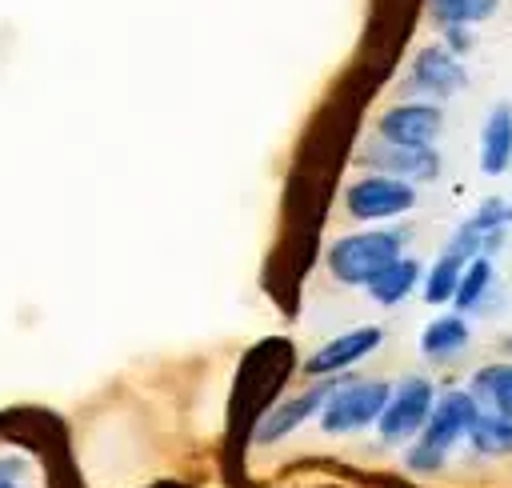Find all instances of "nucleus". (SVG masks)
Wrapping results in <instances>:
<instances>
[{"instance_id":"obj_1","label":"nucleus","mask_w":512,"mask_h":488,"mask_svg":"<svg viewBox=\"0 0 512 488\" xmlns=\"http://www.w3.org/2000/svg\"><path fill=\"white\" fill-rule=\"evenodd\" d=\"M476 416H480V404H476L472 392H444L432 404V416H428L424 432L408 448V468L412 472H436L448 460V452L468 436Z\"/></svg>"},{"instance_id":"obj_2","label":"nucleus","mask_w":512,"mask_h":488,"mask_svg":"<svg viewBox=\"0 0 512 488\" xmlns=\"http://www.w3.org/2000/svg\"><path fill=\"white\" fill-rule=\"evenodd\" d=\"M404 232L392 228H372V232H348L328 248V272L340 284H368L376 280L392 260H400Z\"/></svg>"},{"instance_id":"obj_3","label":"nucleus","mask_w":512,"mask_h":488,"mask_svg":"<svg viewBox=\"0 0 512 488\" xmlns=\"http://www.w3.org/2000/svg\"><path fill=\"white\" fill-rule=\"evenodd\" d=\"M392 388L384 380H352V384H336L328 404L320 408V428L340 436V432H360L368 424L380 420L384 404H388Z\"/></svg>"},{"instance_id":"obj_4","label":"nucleus","mask_w":512,"mask_h":488,"mask_svg":"<svg viewBox=\"0 0 512 488\" xmlns=\"http://www.w3.org/2000/svg\"><path fill=\"white\" fill-rule=\"evenodd\" d=\"M432 404H436V392L424 376H408L400 380V388H392L376 428H380V440L384 444H400V440H412L424 432L428 416H432Z\"/></svg>"},{"instance_id":"obj_5","label":"nucleus","mask_w":512,"mask_h":488,"mask_svg":"<svg viewBox=\"0 0 512 488\" xmlns=\"http://www.w3.org/2000/svg\"><path fill=\"white\" fill-rule=\"evenodd\" d=\"M344 204H348L352 220H392L416 204V188L408 180L372 172L344 192Z\"/></svg>"},{"instance_id":"obj_6","label":"nucleus","mask_w":512,"mask_h":488,"mask_svg":"<svg viewBox=\"0 0 512 488\" xmlns=\"http://www.w3.org/2000/svg\"><path fill=\"white\" fill-rule=\"evenodd\" d=\"M440 128H444V116H440L436 104H396L376 124L380 140L400 144V148H432Z\"/></svg>"},{"instance_id":"obj_7","label":"nucleus","mask_w":512,"mask_h":488,"mask_svg":"<svg viewBox=\"0 0 512 488\" xmlns=\"http://www.w3.org/2000/svg\"><path fill=\"white\" fill-rule=\"evenodd\" d=\"M408 84H412L416 92H428V96H440V100H444V96L464 92L468 72H464V64H460L456 52H448V48H440V44H428V48H420L416 60L408 64Z\"/></svg>"},{"instance_id":"obj_8","label":"nucleus","mask_w":512,"mask_h":488,"mask_svg":"<svg viewBox=\"0 0 512 488\" xmlns=\"http://www.w3.org/2000/svg\"><path fill=\"white\" fill-rule=\"evenodd\" d=\"M332 388H336V380H320V384H312L308 392H300V396L280 400L276 408H268V412L260 416L256 432H252V436H256V444H276V440H284L288 432H296L312 412H320V408L328 404Z\"/></svg>"},{"instance_id":"obj_9","label":"nucleus","mask_w":512,"mask_h":488,"mask_svg":"<svg viewBox=\"0 0 512 488\" xmlns=\"http://www.w3.org/2000/svg\"><path fill=\"white\" fill-rule=\"evenodd\" d=\"M380 340H384V332L372 328V324L352 328V332H344V336L320 344V348L304 360V372H308V376H332V372H344V368H352L356 360H364L372 348H380Z\"/></svg>"},{"instance_id":"obj_10","label":"nucleus","mask_w":512,"mask_h":488,"mask_svg":"<svg viewBox=\"0 0 512 488\" xmlns=\"http://www.w3.org/2000/svg\"><path fill=\"white\" fill-rule=\"evenodd\" d=\"M368 168H376L380 176H396V180H432L440 172V156L436 148H400V144H368L360 156Z\"/></svg>"},{"instance_id":"obj_11","label":"nucleus","mask_w":512,"mask_h":488,"mask_svg":"<svg viewBox=\"0 0 512 488\" xmlns=\"http://www.w3.org/2000/svg\"><path fill=\"white\" fill-rule=\"evenodd\" d=\"M508 164H512V104H496L480 136V168L488 176H500L508 172Z\"/></svg>"},{"instance_id":"obj_12","label":"nucleus","mask_w":512,"mask_h":488,"mask_svg":"<svg viewBox=\"0 0 512 488\" xmlns=\"http://www.w3.org/2000/svg\"><path fill=\"white\" fill-rule=\"evenodd\" d=\"M468 348V320L460 312H448V316H436L424 336H420V352L428 360H452Z\"/></svg>"},{"instance_id":"obj_13","label":"nucleus","mask_w":512,"mask_h":488,"mask_svg":"<svg viewBox=\"0 0 512 488\" xmlns=\"http://www.w3.org/2000/svg\"><path fill=\"white\" fill-rule=\"evenodd\" d=\"M416 284H420V260L400 256V260H392L376 280H368V296H372L376 304H400Z\"/></svg>"},{"instance_id":"obj_14","label":"nucleus","mask_w":512,"mask_h":488,"mask_svg":"<svg viewBox=\"0 0 512 488\" xmlns=\"http://www.w3.org/2000/svg\"><path fill=\"white\" fill-rule=\"evenodd\" d=\"M476 404H488V412L512 416V364H488L472 376Z\"/></svg>"},{"instance_id":"obj_15","label":"nucleus","mask_w":512,"mask_h":488,"mask_svg":"<svg viewBox=\"0 0 512 488\" xmlns=\"http://www.w3.org/2000/svg\"><path fill=\"white\" fill-rule=\"evenodd\" d=\"M468 440H472V448L484 452V456H504V452H512V416L480 408V416H476L472 428H468Z\"/></svg>"},{"instance_id":"obj_16","label":"nucleus","mask_w":512,"mask_h":488,"mask_svg":"<svg viewBox=\"0 0 512 488\" xmlns=\"http://www.w3.org/2000/svg\"><path fill=\"white\" fill-rule=\"evenodd\" d=\"M464 268H468V260H464L460 252L444 248V252H440V260L432 264L428 280H424V300H428V304H448V300L456 296V284H460Z\"/></svg>"},{"instance_id":"obj_17","label":"nucleus","mask_w":512,"mask_h":488,"mask_svg":"<svg viewBox=\"0 0 512 488\" xmlns=\"http://www.w3.org/2000/svg\"><path fill=\"white\" fill-rule=\"evenodd\" d=\"M500 0H428V12L448 28V24H480L496 12Z\"/></svg>"},{"instance_id":"obj_18","label":"nucleus","mask_w":512,"mask_h":488,"mask_svg":"<svg viewBox=\"0 0 512 488\" xmlns=\"http://www.w3.org/2000/svg\"><path fill=\"white\" fill-rule=\"evenodd\" d=\"M488 284H492V260H488V256L468 260V268H464V276H460V284H456L452 304H456L460 312H464V308H476V304L484 300Z\"/></svg>"},{"instance_id":"obj_19","label":"nucleus","mask_w":512,"mask_h":488,"mask_svg":"<svg viewBox=\"0 0 512 488\" xmlns=\"http://www.w3.org/2000/svg\"><path fill=\"white\" fill-rule=\"evenodd\" d=\"M444 32H448V52H464V48H468V32H464V24H448Z\"/></svg>"},{"instance_id":"obj_20","label":"nucleus","mask_w":512,"mask_h":488,"mask_svg":"<svg viewBox=\"0 0 512 488\" xmlns=\"http://www.w3.org/2000/svg\"><path fill=\"white\" fill-rule=\"evenodd\" d=\"M0 488H16V480L8 476V468H0Z\"/></svg>"}]
</instances>
